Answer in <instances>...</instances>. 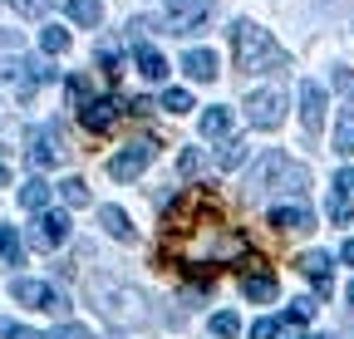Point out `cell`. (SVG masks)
Returning a JSON list of instances; mask_svg holds the SVG:
<instances>
[{
    "label": "cell",
    "mask_w": 354,
    "mask_h": 339,
    "mask_svg": "<svg viewBox=\"0 0 354 339\" xmlns=\"http://www.w3.org/2000/svg\"><path fill=\"white\" fill-rule=\"evenodd\" d=\"M310 315H315V300H295V305L286 310V320H281V325H305Z\"/></svg>",
    "instance_id": "obj_31"
},
{
    "label": "cell",
    "mask_w": 354,
    "mask_h": 339,
    "mask_svg": "<svg viewBox=\"0 0 354 339\" xmlns=\"http://www.w3.org/2000/svg\"><path fill=\"white\" fill-rule=\"evenodd\" d=\"M281 118H286V89H256V94L246 99V123H251V128L276 133Z\"/></svg>",
    "instance_id": "obj_4"
},
{
    "label": "cell",
    "mask_w": 354,
    "mask_h": 339,
    "mask_svg": "<svg viewBox=\"0 0 354 339\" xmlns=\"http://www.w3.org/2000/svg\"><path fill=\"white\" fill-rule=\"evenodd\" d=\"M25 157H30V167L50 173V167H59V162L69 157V148H64L59 128H35V133H30V148H25Z\"/></svg>",
    "instance_id": "obj_6"
},
{
    "label": "cell",
    "mask_w": 354,
    "mask_h": 339,
    "mask_svg": "<svg viewBox=\"0 0 354 339\" xmlns=\"http://www.w3.org/2000/svg\"><path fill=\"white\" fill-rule=\"evenodd\" d=\"M335 89H339L344 99H354V74H349V69H335Z\"/></svg>",
    "instance_id": "obj_37"
},
{
    "label": "cell",
    "mask_w": 354,
    "mask_h": 339,
    "mask_svg": "<svg viewBox=\"0 0 354 339\" xmlns=\"http://www.w3.org/2000/svg\"><path fill=\"white\" fill-rule=\"evenodd\" d=\"M0 79H10V84H15V99L30 104L39 84L55 79V69H50V64H30V59H6V64H0Z\"/></svg>",
    "instance_id": "obj_5"
},
{
    "label": "cell",
    "mask_w": 354,
    "mask_h": 339,
    "mask_svg": "<svg viewBox=\"0 0 354 339\" xmlns=\"http://www.w3.org/2000/svg\"><path fill=\"white\" fill-rule=\"evenodd\" d=\"M177 173H183V177H197V173H202V153H197V148H187V153H183V162H177Z\"/></svg>",
    "instance_id": "obj_33"
},
{
    "label": "cell",
    "mask_w": 354,
    "mask_h": 339,
    "mask_svg": "<svg viewBox=\"0 0 354 339\" xmlns=\"http://www.w3.org/2000/svg\"><path fill=\"white\" fill-rule=\"evenodd\" d=\"M183 69H187L192 79L212 84V79H216V50H187V55H183Z\"/></svg>",
    "instance_id": "obj_19"
},
{
    "label": "cell",
    "mask_w": 354,
    "mask_h": 339,
    "mask_svg": "<svg viewBox=\"0 0 354 339\" xmlns=\"http://www.w3.org/2000/svg\"><path fill=\"white\" fill-rule=\"evenodd\" d=\"M246 251V236L227 222L216 192L192 187L187 197H177L162 217V236H158V256L183 271V275H202L212 280L216 266H232Z\"/></svg>",
    "instance_id": "obj_1"
},
{
    "label": "cell",
    "mask_w": 354,
    "mask_h": 339,
    "mask_svg": "<svg viewBox=\"0 0 354 339\" xmlns=\"http://www.w3.org/2000/svg\"><path fill=\"white\" fill-rule=\"evenodd\" d=\"M276 329H281V320H256L251 325V339H276Z\"/></svg>",
    "instance_id": "obj_36"
},
{
    "label": "cell",
    "mask_w": 354,
    "mask_h": 339,
    "mask_svg": "<svg viewBox=\"0 0 354 339\" xmlns=\"http://www.w3.org/2000/svg\"><path fill=\"white\" fill-rule=\"evenodd\" d=\"M0 339H44V334H35V329L15 325V320H0Z\"/></svg>",
    "instance_id": "obj_32"
},
{
    "label": "cell",
    "mask_w": 354,
    "mask_h": 339,
    "mask_svg": "<svg viewBox=\"0 0 354 339\" xmlns=\"http://www.w3.org/2000/svg\"><path fill=\"white\" fill-rule=\"evenodd\" d=\"M25 261V251H20V236H15V226H0V266H20Z\"/></svg>",
    "instance_id": "obj_22"
},
{
    "label": "cell",
    "mask_w": 354,
    "mask_h": 339,
    "mask_svg": "<svg viewBox=\"0 0 354 339\" xmlns=\"http://www.w3.org/2000/svg\"><path fill=\"white\" fill-rule=\"evenodd\" d=\"M212 334H216V339H236V334H241V320H236L232 310H221V315H212Z\"/></svg>",
    "instance_id": "obj_28"
},
{
    "label": "cell",
    "mask_w": 354,
    "mask_h": 339,
    "mask_svg": "<svg viewBox=\"0 0 354 339\" xmlns=\"http://www.w3.org/2000/svg\"><path fill=\"white\" fill-rule=\"evenodd\" d=\"M335 153H354V108H344L335 123Z\"/></svg>",
    "instance_id": "obj_26"
},
{
    "label": "cell",
    "mask_w": 354,
    "mask_h": 339,
    "mask_svg": "<svg viewBox=\"0 0 354 339\" xmlns=\"http://www.w3.org/2000/svg\"><path fill=\"white\" fill-rule=\"evenodd\" d=\"M6 182H10V167H6V162H0V187H6Z\"/></svg>",
    "instance_id": "obj_42"
},
{
    "label": "cell",
    "mask_w": 354,
    "mask_h": 339,
    "mask_svg": "<svg viewBox=\"0 0 354 339\" xmlns=\"http://www.w3.org/2000/svg\"><path fill=\"white\" fill-rule=\"evenodd\" d=\"M59 197H64L69 206H88V182H84V177H64V182H59Z\"/></svg>",
    "instance_id": "obj_27"
},
{
    "label": "cell",
    "mask_w": 354,
    "mask_h": 339,
    "mask_svg": "<svg viewBox=\"0 0 354 339\" xmlns=\"http://www.w3.org/2000/svg\"><path fill=\"white\" fill-rule=\"evenodd\" d=\"M39 50H44V55H64V50H69V30H64V25H44V30H39Z\"/></svg>",
    "instance_id": "obj_25"
},
{
    "label": "cell",
    "mask_w": 354,
    "mask_h": 339,
    "mask_svg": "<svg viewBox=\"0 0 354 339\" xmlns=\"http://www.w3.org/2000/svg\"><path fill=\"white\" fill-rule=\"evenodd\" d=\"M64 241H69V211H39L35 231H30V246L35 251H55Z\"/></svg>",
    "instance_id": "obj_11"
},
{
    "label": "cell",
    "mask_w": 354,
    "mask_h": 339,
    "mask_svg": "<svg viewBox=\"0 0 354 339\" xmlns=\"http://www.w3.org/2000/svg\"><path fill=\"white\" fill-rule=\"evenodd\" d=\"M44 339H94V334H88L84 325H59L55 334H44Z\"/></svg>",
    "instance_id": "obj_35"
},
{
    "label": "cell",
    "mask_w": 354,
    "mask_h": 339,
    "mask_svg": "<svg viewBox=\"0 0 354 339\" xmlns=\"http://www.w3.org/2000/svg\"><path fill=\"white\" fill-rule=\"evenodd\" d=\"M227 128H232V108H221V104H216V108L202 113V138H221Z\"/></svg>",
    "instance_id": "obj_23"
},
{
    "label": "cell",
    "mask_w": 354,
    "mask_h": 339,
    "mask_svg": "<svg viewBox=\"0 0 354 339\" xmlns=\"http://www.w3.org/2000/svg\"><path fill=\"white\" fill-rule=\"evenodd\" d=\"M99 226L109 231V236H118V241H133L138 231H133V222H128V211L123 206H99Z\"/></svg>",
    "instance_id": "obj_18"
},
{
    "label": "cell",
    "mask_w": 354,
    "mask_h": 339,
    "mask_svg": "<svg viewBox=\"0 0 354 339\" xmlns=\"http://www.w3.org/2000/svg\"><path fill=\"white\" fill-rule=\"evenodd\" d=\"M162 108H167V113H192V94H187V89H167V94H162Z\"/></svg>",
    "instance_id": "obj_30"
},
{
    "label": "cell",
    "mask_w": 354,
    "mask_h": 339,
    "mask_svg": "<svg viewBox=\"0 0 354 339\" xmlns=\"http://www.w3.org/2000/svg\"><path fill=\"white\" fill-rule=\"evenodd\" d=\"M241 295H246V300L251 305H271L276 300V295H281V285H276V275L271 271H266V261L256 256L251 266H246V275H241Z\"/></svg>",
    "instance_id": "obj_12"
},
{
    "label": "cell",
    "mask_w": 354,
    "mask_h": 339,
    "mask_svg": "<svg viewBox=\"0 0 354 339\" xmlns=\"http://www.w3.org/2000/svg\"><path fill=\"white\" fill-rule=\"evenodd\" d=\"M153 153H158V148H153L148 138H143V143H128L123 153H113V157H109V177H118V182L143 177V167L153 162Z\"/></svg>",
    "instance_id": "obj_10"
},
{
    "label": "cell",
    "mask_w": 354,
    "mask_h": 339,
    "mask_svg": "<svg viewBox=\"0 0 354 339\" xmlns=\"http://www.w3.org/2000/svg\"><path fill=\"white\" fill-rule=\"evenodd\" d=\"M64 94H69V108H84V104H88V84H84L79 74H69V79H64Z\"/></svg>",
    "instance_id": "obj_29"
},
{
    "label": "cell",
    "mask_w": 354,
    "mask_h": 339,
    "mask_svg": "<svg viewBox=\"0 0 354 339\" xmlns=\"http://www.w3.org/2000/svg\"><path fill=\"white\" fill-rule=\"evenodd\" d=\"M339 256H344V261L354 266V241H344V251H339Z\"/></svg>",
    "instance_id": "obj_41"
},
{
    "label": "cell",
    "mask_w": 354,
    "mask_h": 339,
    "mask_svg": "<svg viewBox=\"0 0 354 339\" xmlns=\"http://www.w3.org/2000/svg\"><path fill=\"white\" fill-rule=\"evenodd\" d=\"M133 64H138V74L143 79H167L172 69H167V59H162V50H153V45H138V50H133Z\"/></svg>",
    "instance_id": "obj_17"
},
{
    "label": "cell",
    "mask_w": 354,
    "mask_h": 339,
    "mask_svg": "<svg viewBox=\"0 0 354 339\" xmlns=\"http://www.w3.org/2000/svg\"><path fill=\"white\" fill-rule=\"evenodd\" d=\"M300 123H305V133L315 138L320 133V123H325V89L315 79H305L300 84Z\"/></svg>",
    "instance_id": "obj_14"
},
{
    "label": "cell",
    "mask_w": 354,
    "mask_h": 339,
    "mask_svg": "<svg viewBox=\"0 0 354 339\" xmlns=\"http://www.w3.org/2000/svg\"><path fill=\"white\" fill-rule=\"evenodd\" d=\"M315 339H335V334H315Z\"/></svg>",
    "instance_id": "obj_44"
},
{
    "label": "cell",
    "mask_w": 354,
    "mask_h": 339,
    "mask_svg": "<svg viewBox=\"0 0 354 339\" xmlns=\"http://www.w3.org/2000/svg\"><path fill=\"white\" fill-rule=\"evenodd\" d=\"M20 206H25V211H50V182H44V177H30V182L20 187Z\"/></svg>",
    "instance_id": "obj_20"
},
{
    "label": "cell",
    "mask_w": 354,
    "mask_h": 339,
    "mask_svg": "<svg viewBox=\"0 0 354 339\" xmlns=\"http://www.w3.org/2000/svg\"><path fill=\"white\" fill-rule=\"evenodd\" d=\"M335 192H344V197L354 192V167H344V173H335Z\"/></svg>",
    "instance_id": "obj_39"
},
{
    "label": "cell",
    "mask_w": 354,
    "mask_h": 339,
    "mask_svg": "<svg viewBox=\"0 0 354 339\" xmlns=\"http://www.w3.org/2000/svg\"><path fill=\"white\" fill-rule=\"evenodd\" d=\"M10 45H15V35H10V30H0V50H10Z\"/></svg>",
    "instance_id": "obj_40"
},
{
    "label": "cell",
    "mask_w": 354,
    "mask_h": 339,
    "mask_svg": "<svg viewBox=\"0 0 354 339\" xmlns=\"http://www.w3.org/2000/svg\"><path fill=\"white\" fill-rule=\"evenodd\" d=\"M167 20H162V30L167 35H192V30H202V20L212 15V0H167Z\"/></svg>",
    "instance_id": "obj_7"
},
{
    "label": "cell",
    "mask_w": 354,
    "mask_h": 339,
    "mask_svg": "<svg viewBox=\"0 0 354 339\" xmlns=\"http://www.w3.org/2000/svg\"><path fill=\"white\" fill-rule=\"evenodd\" d=\"M118 113H123V108H118V99H113V94H104V99H88V104L79 108V123H84L88 133H109L113 123H118Z\"/></svg>",
    "instance_id": "obj_13"
},
{
    "label": "cell",
    "mask_w": 354,
    "mask_h": 339,
    "mask_svg": "<svg viewBox=\"0 0 354 339\" xmlns=\"http://www.w3.org/2000/svg\"><path fill=\"white\" fill-rule=\"evenodd\" d=\"M88 290H94V300H99V310H104L109 320H118V325H143V320H148L143 295H138V290H123V285H118V280H109V275L88 280Z\"/></svg>",
    "instance_id": "obj_3"
},
{
    "label": "cell",
    "mask_w": 354,
    "mask_h": 339,
    "mask_svg": "<svg viewBox=\"0 0 354 339\" xmlns=\"http://www.w3.org/2000/svg\"><path fill=\"white\" fill-rule=\"evenodd\" d=\"M330 222H339V226L349 222V197H344V192H335V197H330Z\"/></svg>",
    "instance_id": "obj_34"
},
{
    "label": "cell",
    "mask_w": 354,
    "mask_h": 339,
    "mask_svg": "<svg viewBox=\"0 0 354 339\" xmlns=\"http://www.w3.org/2000/svg\"><path fill=\"white\" fill-rule=\"evenodd\" d=\"M69 20L84 25V30H94L104 20V6H99V0H69Z\"/></svg>",
    "instance_id": "obj_21"
},
{
    "label": "cell",
    "mask_w": 354,
    "mask_h": 339,
    "mask_svg": "<svg viewBox=\"0 0 354 339\" xmlns=\"http://www.w3.org/2000/svg\"><path fill=\"white\" fill-rule=\"evenodd\" d=\"M10 295L20 305H30V310H50V315H64L69 305H64V295L55 290V285H44V280H10Z\"/></svg>",
    "instance_id": "obj_8"
},
{
    "label": "cell",
    "mask_w": 354,
    "mask_h": 339,
    "mask_svg": "<svg viewBox=\"0 0 354 339\" xmlns=\"http://www.w3.org/2000/svg\"><path fill=\"white\" fill-rule=\"evenodd\" d=\"M232 50H236V69L241 74H271V69H286V55L271 35H266L256 20H236L232 25Z\"/></svg>",
    "instance_id": "obj_2"
},
{
    "label": "cell",
    "mask_w": 354,
    "mask_h": 339,
    "mask_svg": "<svg viewBox=\"0 0 354 339\" xmlns=\"http://www.w3.org/2000/svg\"><path fill=\"white\" fill-rule=\"evenodd\" d=\"M271 226L286 231V236H305L310 226H315V217H310L305 206H276V211H271Z\"/></svg>",
    "instance_id": "obj_16"
},
{
    "label": "cell",
    "mask_w": 354,
    "mask_h": 339,
    "mask_svg": "<svg viewBox=\"0 0 354 339\" xmlns=\"http://www.w3.org/2000/svg\"><path fill=\"white\" fill-rule=\"evenodd\" d=\"M241 162H246V143H241V138H232V143L216 148V167H221V173H236Z\"/></svg>",
    "instance_id": "obj_24"
},
{
    "label": "cell",
    "mask_w": 354,
    "mask_h": 339,
    "mask_svg": "<svg viewBox=\"0 0 354 339\" xmlns=\"http://www.w3.org/2000/svg\"><path fill=\"white\" fill-rule=\"evenodd\" d=\"M295 266H300V275L315 280L320 300H330V295H335V280H330V256H325V251H305V256H300Z\"/></svg>",
    "instance_id": "obj_15"
},
{
    "label": "cell",
    "mask_w": 354,
    "mask_h": 339,
    "mask_svg": "<svg viewBox=\"0 0 354 339\" xmlns=\"http://www.w3.org/2000/svg\"><path fill=\"white\" fill-rule=\"evenodd\" d=\"M15 10L30 15V20H39V15H44V0H15Z\"/></svg>",
    "instance_id": "obj_38"
},
{
    "label": "cell",
    "mask_w": 354,
    "mask_h": 339,
    "mask_svg": "<svg viewBox=\"0 0 354 339\" xmlns=\"http://www.w3.org/2000/svg\"><path fill=\"white\" fill-rule=\"evenodd\" d=\"M266 187H276V192H305L310 187V173H305V167L300 162H290L286 153H271V157H266Z\"/></svg>",
    "instance_id": "obj_9"
},
{
    "label": "cell",
    "mask_w": 354,
    "mask_h": 339,
    "mask_svg": "<svg viewBox=\"0 0 354 339\" xmlns=\"http://www.w3.org/2000/svg\"><path fill=\"white\" fill-rule=\"evenodd\" d=\"M344 295H349V305H354V280H349V290H344Z\"/></svg>",
    "instance_id": "obj_43"
}]
</instances>
